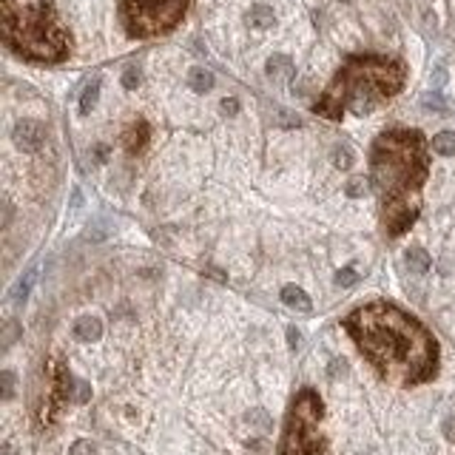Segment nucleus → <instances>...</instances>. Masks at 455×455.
<instances>
[{"mask_svg":"<svg viewBox=\"0 0 455 455\" xmlns=\"http://www.w3.org/2000/svg\"><path fill=\"white\" fill-rule=\"evenodd\" d=\"M344 330L381 378L415 387L438 373L435 336L393 302H367L347 313Z\"/></svg>","mask_w":455,"mask_h":455,"instance_id":"f257e3e1","label":"nucleus"},{"mask_svg":"<svg viewBox=\"0 0 455 455\" xmlns=\"http://www.w3.org/2000/svg\"><path fill=\"white\" fill-rule=\"evenodd\" d=\"M429 174L427 140L415 128H390L370 151V182L381 202L387 237L407 234L421 210V188Z\"/></svg>","mask_w":455,"mask_h":455,"instance_id":"f03ea898","label":"nucleus"},{"mask_svg":"<svg viewBox=\"0 0 455 455\" xmlns=\"http://www.w3.org/2000/svg\"><path fill=\"white\" fill-rule=\"evenodd\" d=\"M404 89V66L393 57H350L336 80L327 86L322 100L313 106L316 114L327 120H342L344 111L367 114L384 100L395 97Z\"/></svg>","mask_w":455,"mask_h":455,"instance_id":"7ed1b4c3","label":"nucleus"},{"mask_svg":"<svg viewBox=\"0 0 455 455\" xmlns=\"http://www.w3.org/2000/svg\"><path fill=\"white\" fill-rule=\"evenodd\" d=\"M4 38L9 49L38 63H57L69 55V32L49 4L18 9L15 0H4Z\"/></svg>","mask_w":455,"mask_h":455,"instance_id":"20e7f679","label":"nucleus"},{"mask_svg":"<svg viewBox=\"0 0 455 455\" xmlns=\"http://www.w3.org/2000/svg\"><path fill=\"white\" fill-rule=\"evenodd\" d=\"M322 415H325V404L319 393L310 387L299 390L285 421L279 455H322L325 452V438L319 432Z\"/></svg>","mask_w":455,"mask_h":455,"instance_id":"39448f33","label":"nucleus"},{"mask_svg":"<svg viewBox=\"0 0 455 455\" xmlns=\"http://www.w3.org/2000/svg\"><path fill=\"white\" fill-rule=\"evenodd\" d=\"M120 9L131 38H154L171 32L182 21L188 0H120Z\"/></svg>","mask_w":455,"mask_h":455,"instance_id":"423d86ee","label":"nucleus"},{"mask_svg":"<svg viewBox=\"0 0 455 455\" xmlns=\"http://www.w3.org/2000/svg\"><path fill=\"white\" fill-rule=\"evenodd\" d=\"M72 373L60 364V361H49L46 367V387H43V395H40V404H38V424L40 427H49L66 407V401L72 398Z\"/></svg>","mask_w":455,"mask_h":455,"instance_id":"0eeeda50","label":"nucleus"},{"mask_svg":"<svg viewBox=\"0 0 455 455\" xmlns=\"http://www.w3.org/2000/svg\"><path fill=\"white\" fill-rule=\"evenodd\" d=\"M12 140H15V145H18L21 151L35 154V151H40V145L46 142V128H43V123H38V120H21V123L15 125V131H12Z\"/></svg>","mask_w":455,"mask_h":455,"instance_id":"6e6552de","label":"nucleus"},{"mask_svg":"<svg viewBox=\"0 0 455 455\" xmlns=\"http://www.w3.org/2000/svg\"><path fill=\"white\" fill-rule=\"evenodd\" d=\"M282 302H285L291 310H299V313H310V310H313L310 296H308L302 288H296V285H285V288H282Z\"/></svg>","mask_w":455,"mask_h":455,"instance_id":"1a4fd4ad","label":"nucleus"},{"mask_svg":"<svg viewBox=\"0 0 455 455\" xmlns=\"http://www.w3.org/2000/svg\"><path fill=\"white\" fill-rule=\"evenodd\" d=\"M74 336H77L80 342H97V339L103 336V322H100L97 316H83V319H77V325H74Z\"/></svg>","mask_w":455,"mask_h":455,"instance_id":"9d476101","label":"nucleus"},{"mask_svg":"<svg viewBox=\"0 0 455 455\" xmlns=\"http://www.w3.org/2000/svg\"><path fill=\"white\" fill-rule=\"evenodd\" d=\"M265 72H268V77H274V80H288V77L293 74V60H291L288 55H274V57L268 60Z\"/></svg>","mask_w":455,"mask_h":455,"instance_id":"9b49d317","label":"nucleus"},{"mask_svg":"<svg viewBox=\"0 0 455 455\" xmlns=\"http://www.w3.org/2000/svg\"><path fill=\"white\" fill-rule=\"evenodd\" d=\"M35 279H38V268H29V271L18 279V285L12 288V302H15V305H23V302L29 299V293H32V288H35Z\"/></svg>","mask_w":455,"mask_h":455,"instance_id":"f8f14e48","label":"nucleus"},{"mask_svg":"<svg viewBox=\"0 0 455 455\" xmlns=\"http://www.w3.org/2000/svg\"><path fill=\"white\" fill-rule=\"evenodd\" d=\"M188 86H191L196 94H205V91H210V89H213V74H210L208 69L196 66V69H191V72H188Z\"/></svg>","mask_w":455,"mask_h":455,"instance_id":"ddd939ff","label":"nucleus"},{"mask_svg":"<svg viewBox=\"0 0 455 455\" xmlns=\"http://www.w3.org/2000/svg\"><path fill=\"white\" fill-rule=\"evenodd\" d=\"M145 142H148V125L140 120V123H134V125L125 131V148H128L131 154H137Z\"/></svg>","mask_w":455,"mask_h":455,"instance_id":"4468645a","label":"nucleus"},{"mask_svg":"<svg viewBox=\"0 0 455 455\" xmlns=\"http://www.w3.org/2000/svg\"><path fill=\"white\" fill-rule=\"evenodd\" d=\"M404 262H407V268H410L412 274H427V271H429V254H427L424 248H410L407 257H404Z\"/></svg>","mask_w":455,"mask_h":455,"instance_id":"2eb2a0df","label":"nucleus"},{"mask_svg":"<svg viewBox=\"0 0 455 455\" xmlns=\"http://www.w3.org/2000/svg\"><path fill=\"white\" fill-rule=\"evenodd\" d=\"M274 9L271 6H254L251 9V15H248V23L254 26V29H271L274 26Z\"/></svg>","mask_w":455,"mask_h":455,"instance_id":"dca6fc26","label":"nucleus"},{"mask_svg":"<svg viewBox=\"0 0 455 455\" xmlns=\"http://www.w3.org/2000/svg\"><path fill=\"white\" fill-rule=\"evenodd\" d=\"M432 151L441 157H452L455 154V131H441L432 137Z\"/></svg>","mask_w":455,"mask_h":455,"instance_id":"f3484780","label":"nucleus"},{"mask_svg":"<svg viewBox=\"0 0 455 455\" xmlns=\"http://www.w3.org/2000/svg\"><path fill=\"white\" fill-rule=\"evenodd\" d=\"M97 97H100V80L94 77V80L86 86L83 97H80V114H91V108L97 106Z\"/></svg>","mask_w":455,"mask_h":455,"instance_id":"a211bd4d","label":"nucleus"},{"mask_svg":"<svg viewBox=\"0 0 455 455\" xmlns=\"http://www.w3.org/2000/svg\"><path fill=\"white\" fill-rule=\"evenodd\" d=\"M353 159H356V157H353V151H350L347 145H336V148H333V165H336V168H350Z\"/></svg>","mask_w":455,"mask_h":455,"instance_id":"6ab92c4d","label":"nucleus"},{"mask_svg":"<svg viewBox=\"0 0 455 455\" xmlns=\"http://www.w3.org/2000/svg\"><path fill=\"white\" fill-rule=\"evenodd\" d=\"M367 188H370V182H367L364 176H353V179L347 182L344 193H347L350 199H359V196H364V193H367Z\"/></svg>","mask_w":455,"mask_h":455,"instance_id":"aec40b11","label":"nucleus"},{"mask_svg":"<svg viewBox=\"0 0 455 455\" xmlns=\"http://www.w3.org/2000/svg\"><path fill=\"white\" fill-rule=\"evenodd\" d=\"M421 106H424L427 111H446V100H444L441 94H424Z\"/></svg>","mask_w":455,"mask_h":455,"instance_id":"412c9836","label":"nucleus"},{"mask_svg":"<svg viewBox=\"0 0 455 455\" xmlns=\"http://www.w3.org/2000/svg\"><path fill=\"white\" fill-rule=\"evenodd\" d=\"M356 282H359V274L353 268H344V271L336 274V285H342V288H353Z\"/></svg>","mask_w":455,"mask_h":455,"instance_id":"4be33fe9","label":"nucleus"},{"mask_svg":"<svg viewBox=\"0 0 455 455\" xmlns=\"http://www.w3.org/2000/svg\"><path fill=\"white\" fill-rule=\"evenodd\" d=\"M69 455H97V446L91 444V441H74L72 444V449H69Z\"/></svg>","mask_w":455,"mask_h":455,"instance_id":"5701e85b","label":"nucleus"},{"mask_svg":"<svg viewBox=\"0 0 455 455\" xmlns=\"http://www.w3.org/2000/svg\"><path fill=\"white\" fill-rule=\"evenodd\" d=\"M123 86H125V89H137V86H140V69H134V66L125 69V72H123Z\"/></svg>","mask_w":455,"mask_h":455,"instance_id":"b1692460","label":"nucleus"},{"mask_svg":"<svg viewBox=\"0 0 455 455\" xmlns=\"http://www.w3.org/2000/svg\"><path fill=\"white\" fill-rule=\"evenodd\" d=\"M219 108H222V114L234 117V114H240V100H234V97H225V100L219 103Z\"/></svg>","mask_w":455,"mask_h":455,"instance_id":"393cba45","label":"nucleus"},{"mask_svg":"<svg viewBox=\"0 0 455 455\" xmlns=\"http://www.w3.org/2000/svg\"><path fill=\"white\" fill-rule=\"evenodd\" d=\"M12 395H15V373L4 370V398H12Z\"/></svg>","mask_w":455,"mask_h":455,"instance_id":"a878e982","label":"nucleus"},{"mask_svg":"<svg viewBox=\"0 0 455 455\" xmlns=\"http://www.w3.org/2000/svg\"><path fill=\"white\" fill-rule=\"evenodd\" d=\"M18 333H21V327H18V322H9V325H6V333H4V344L9 347V344H12L15 339H18Z\"/></svg>","mask_w":455,"mask_h":455,"instance_id":"bb28decb","label":"nucleus"},{"mask_svg":"<svg viewBox=\"0 0 455 455\" xmlns=\"http://www.w3.org/2000/svg\"><path fill=\"white\" fill-rule=\"evenodd\" d=\"M288 344H291L293 350H296V347L302 344V333H299L296 327H288Z\"/></svg>","mask_w":455,"mask_h":455,"instance_id":"cd10ccee","label":"nucleus"},{"mask_svg":"<svg viewBox=\"0 0 455 455\" xmlns=\"http://www.w3.org/2000/svg\"><path fill=\"white\" fill-rule=\"evenodd\" d=\"M444 80H446V72H444V66H438V69L432 72V86L438 89V86H444Z\"/></svg>","mask_w":455,"mask_h":455,"instance_id":"c85d7f7f","label":"nucleus"},{"mask_svg":"<svg viewBox=\"0 0 455 455\" xmlns=\"http://www.w3.org/2000/svg\"><path fill=\"white\" fill-rule=\"evenodd\" d=\"M89 393H91L89 384H86V381H77V395H74V398H77V401H89Z\"/></svg>","mask_w":455,"mask_h":455,"instance_id":"c756f323","label":"nucleus"},{"mask_svg":"<svg viewBox=\"0 0 455 455\" xmlns=\"http://www.w3.org/2000/svg\"><path fill=\"white\" fill-rule=\"evenodd\" d=\"M344 370H347V367H344V361H339V359H336V361H330V376H339V373H344Z\"/></svg>","mask_w":455,"mask_h":455,"instance_id":"7c9ffc66","label":"nucleus"},{"mask_svg":"<svg viewBox=\"0 0 455 455\" xmlns=\"http://www.w3.org/2000/svg\"><path fill=\"white\" fill-rule=\"evenodd\" d=\"M83 205V193L74 188V193H72V208H80Z\"/></svg>","mask_w":455,"mask_h":455,"instance_id":"2f4dec72","label":"nucleus"},{"mask_svg":"<svg viewBox=\"0 0 455 455\" xmlns=\"http://www.w3.org/2000/svg\"><path fill=\"white\" fill-rule=\"evenodd\" d=\"M4 455H12V446H9V444H4Z\"/></svg>","mask_w":455,"mask_h":455,"instance_id":"473e14b6","label":"nucleus"}]
</instances>
